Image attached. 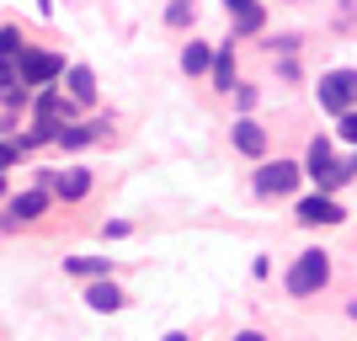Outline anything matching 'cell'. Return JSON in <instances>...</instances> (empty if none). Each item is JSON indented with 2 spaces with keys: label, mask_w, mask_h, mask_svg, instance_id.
Instances as JSON below:
<instances>
[{
  "label": "cell",
  "mask_w": 357,
  "mask_h": 341,
  "mask_svg": "<svg viewBox=\"0 0 357 341\" xmlns=\"http://www.w3.org/2000/svg\"><path fill=\"white\" fill-rule=\"evenodd\" d=\"M64 272H70V278H107L112 262H107V256H64Z\"/></svg>",
  "instance_id": "9a60e30c"
},
{
  "label": "cell",
  "mask_w": 357,
  "mask_h": 341,
  "mask_svg": "<svg viewBox=\"0 0 357 341\" xmlns=\"http://www.w3.org/2000/svg\"><path fill=\"white\" fill-rule=\"evenodd\" d=\"M0 197H6V171H0Z\"/></svg>",
  "instance_id": "d4e9b609"
},
{
  "label": "cell",
  "mask_w": 357,
  "mask_h": 341,
  "mask_svg": "<svg viewBox=\"0 0 357 341\" xmlns=\"http://www.w3.org/2000/svg\"><path fill=\"white\" fill-rule=\"evenodd\" d=\"M326 282H331V256H326V251H304L294 267H288L283 288H288L294 298H310V294H320Z\"/></svg>",
  "instance_id": "6da1fadb"
},
{
  "label": "cell",
  "mask_w": 357,
  "mask_h": 341,
  "mask_svg": "<svg viewBox=\"0 0 357 341\" xmlns=\"http://www.w3.org/2000/svg\"><path fill=\"white\" fill-rule=\"evenodd\" d=\"M16 75H22L32 91H38V86H54V80L64 75V59H59V54H43V48H27V54L16 59Z\"/></svg>",
  "instance_id": "5b68a950"
},
{
  "label": "cell",
  "mask_w": 357,
  "mask_h": 341,
  "mask_svg": "<svg viewBox=\"0 0 357 341\" xmlns=\"http://www.w3.org/2000/svg\"><path fill=\"white\" fill-rule=\"evenodd\" d=\"M165 27L171 32L197 27V0H171V6H165Z\"/></svg>",
  "instance_id": "2e32d148"
},
{
  "label": "cell",
  "mask_w": 357,
  "mask_h": 341,
  "mask_svg": "<svg viewBox=\"0 0 357 341\" xmlns=\"http://www.w3.org/2000/svg\"><path fill=\"white\" fill-rule=\"evenodd\" d=\"M229 139H235V155H245V160H261V155H267V128H261L251 112L229 128Z\"/></svg>",
  "instance_id": "52a82bcc"
},
{
  "label": "cell",
  "mask_w": 357,
  "mask_h": 341,
  "mask_svg": "<svg viewBox=\"0 0 357 341\" xmlns=\"http://www.w3.org/2000/svg\"><path fill=\"white\" fill-rule=\"evenodd\" d=\"M283 6H298V0H283Z\"/></svg>",
  "instance_id": "83f0119b"
},
{
  "label": "cell",
  "mask_w": 357,
  "mask_h": 341,
  "mask_svg": "<svg viewBox=\"0 0 357 341\" xmlns=\"http://www.w3.org/2000/svg\"><path fill=\"white\" fill-rule=\"evenodd\" d=\"M235 341H267V336H261V331H240Z\"/></svg>",
  "instance_id": "7402d4cb"
},
{
  "label": "cell",
  "mask_w": 357,
  "mask_h": 341,
  "mask_svg": "<svg viewBox=\"0 0 357 341\" xmlns=\"http://www.w3.org/2000/svg\"><path fill=\"white\" fill-rule=\"evenodd\" d=\"M6 128H11V118H0V134H6Z\"/></svg>",
  "instance_id": "484cf974"
},
{
  "label": "cell",
  "mask_w": 357,
  "mask_h": 341,
  "mask_svg": "<svg viewBox=\"0 0 357 341\" xmlns=\"http://www.w3.org/2000/svg\"><path fill=\"white\" fill-rule=\"evenodd\" d=\"M347 315H352V320H357V304H347Z\"/></svg>",
  "instance_id": "4316f807"
},
{
  "label": "cell",
  "mask_w": 357,
  "mask_h": 341,
  "mask_svg": "<svg viewBox=\"0 0 357 341\" xmlns=\"http://www.w3.org/2000/svg\"><path fill=\"white\" fill-rule=\"evenodd\" d=\"M64 80H70V96H75L80 107L96 102V75H91V64H70V70H64Z\"/></svg>",
  "instance_id": "7c38bea8"
},
{
  "label": "cell",
  "mask_w": 357,
  "mask_h": 341,
  "mask_svg": "<svg viewBox=\"0 0 357 341\" xmlns=\"http://www.w3.org/2000/svg\"><path fill=\"white\" fill-rule=\"evenodd\" d=\"M314 96H320V107L326 112H352L357 107V70H331V75H320V86H314Z\"/></svg>",
  "instance_id": "7a4b0ae2"
},
{
  "label": "cell",
  "mask_w": 357,
  "mask_h": 341,
  "mask_svg": "<svg viewBox=\"0 0 357 341\" xmlns=\"http://www.w3.org/2000/svg\"><path fill=\"white\" fill-rule=\"evenodd\" d=\"M336 134H342L347 144H357V107H352V112H342V128H336Z\"/></svg>",
  "instance_id": "d6986e66"
},
{
  "label": "cell",
  "mask_w": 357,
  "mask_h": 341,
  "mask_svg": "<svg viewBox=\"0 0 357 341\" xmlns=\"http://www.w3.org/2000/svg\"><path fill=\"white\" fill-rule=\"evenodd\" d=\"M160 341H192V336H187V331H171V336H160Z\"/></svg>",
  "instance_id": "603a6c76"
},
{
  "label": "cell",
  "mask_w": 357,
  "mask_h": 341,
  "mask_svg": "<svg viewBox=\"0 0 357 341\" xmlns=\"http://www.w3.org/2000/svg\"><path fill=\"white\" fill-rule=\"evenodd\" d=\"M11 160H22V144H16V139H0V171H6Z\"/></svg>",
  "instance_id": "ffe728a7"
},
{
  "label": "cell",
  "mask_w": 357,
  "mask_h": 341,
  "mask_svg": "<svg viewBox=\"0 0 357 341\" xmlns=\"http://www.w3.org/2000/svg\"><path fill=\"white\" fill-rule=\"evenodd\" d=\"M38 11H43V16H54V0H38Z\"/></svg>",
  "instance_id": "cb8c5ba5"
},
{
  "label": "cell",
  "mask_w": 357,
  "mask_h": 341,
  "mask_svg": "<svg viewBox=\"0 0 357 341\" xmlns=\"http://www.w3.org/2000/svg\"><path fill=\"white\" fill-rule=\"evenodd\" d=\"M224 6H229V16H235V11H245V6H256V0H224Z\"/></svg>",
  "instance_id": "44dd1931"
},
{
  "label": "cell",
  "mask_w": 357,
  "mask_h": 341,
  "mask_svg": "<svg viewBox=\"0 0 357 341\" xmlns=\"http://www.w3.org/2000/svg\"><path fill=\"white\" fill-rule=\"evenodd\" d=\"M86 192H91V171H80V165H70V171L54 176V197L59 203H80Z\"/></svg>",
  "instance_id": "8fae6325"
},
{
  "label": "cell",
  "mask_w": 357,
  "mask_h": 341,
  "mask_svg": "<svg viewBox=\"0 0 357 341\" xmlns=\"http://www.w3.org/2000/svg\"><path fill=\"white\" fill-rule=\"evenodd\" d=\"M298 176H304V165H298V160H261L251 187H256L261 197H288V192L298 187Z\"/></svg>",
  "instance_id": "3957f363"
},
{
  "label": "cell",
  "mask_w": 357,
  "mask_h": 341,
  "mask_svg": "<svg viewBox=\"0 0 357 341\" xmlns=\"http://www.w3.org/2000/svg\"><path fill=\"white\" fill-rule=\"evenodd\" d=\"M43 213H48V187H32V192H16L11 203H6V219H0V229H6V235H16L22 224L43 219Z\"/></svg>",
  "instance_id": "277c9868"
},
{
  "label": "cell",
  "mask_w": 357,
  "mask_h": 341,
  "mask_svg": "<svg viewBox=\"0 0 357 341\" xmlns=\"http://www.w3.org/2000/svg\"><path fill=\"white\" fill-rule=\"evenodd\" d=\"M86 304L91 310H102V315H112V310H123L128 298H123V288L112 278H91V288H86Z\"/></svg>",
  "instance_id": "9c48e42d"
},
{
  "label": "cell",
  "mask_w": 357,
  "mask_h": 341,
  "mask_svg": "<svg viewBox=\"0 0 357 341\" xmlns=\"http://www.w3.org/2000/svg\"><path fill=\"white\" fill-rule=\"evenodd\" d=\"M208 86H213V91H235V38L213 48V70H208Z\"/></svg>",
  "instance_id": "30bf717a"
},
{
  "label": "cell",
  "mask_w": 357,
  "mask_h": 341,
  "mask_svg": "<svg viewBox=\"0 0 357 341\" xmlns=\"http://www.w3.org/2000/svg\"><path fill=\"white\" fill-rule=\"evenodd\" d=\"M181 70H187V75H208L213 70V43H197V38H192V43L181 48Z\"/></svg>",
  "instance_id": "5bb4252c"
},
{
  "label": "cell",
  "mask_w": 357,
  "mask_h": 341,
  "mask_svg": "<svg viewBox=\"0 0 357 341\" xmlns=\"http://www.w3.org/2000/svg\"><path fill=\"white\" fill-rule=\"evenodd\" d=\"M96 139H107V118H96V123H59V139H54V144L59 149H86V144H96Z\"/></svg>",
  "instance_id": "ba28073f"
},
{
  "label": "cell",
  "mask_w": 357,
  "mask_h": 341,
  "mask_svg": "<svg viewBox=\"0 0 357 341\" xmlns=\"http://www.w3.org/2000/svg\"><path fill=\"white\" fill-rule=\"evenodd\" d=\"M22 54H27V43H22V32L16 27H0V59H22Z\"/></svg>",
  "instance_id": "e0dca14e"
},
{
  "label": "cell",
  "mask_w": 357,
  "mask_h": 341,
  "mask_svg": "<svg viewBox=\"0 0 357 341\" xmlns=\"http://www.w3.org/2000/svg\"><path fill=\"white\" fill-rule=\"evenodd\" d=\"M294 219H298V224H310V229H314V224H342V219H347V208L336 203L331 192H314V197H304V203H298Z\"/></svg>",
  "instance_id": "8992f818"
},
{
  "label": "cell",
  "mask_w": 357,
  "mask_h": 341,
  "mask_svg": "<svg viewBox=\"0 0 357 341\" xmlns=\"http://www.w3.org/2000/svg\"><path fill=\"white\" fill-rule=\"evenodd\" d=\"M229 22H235V27H229V38H235V43H240V38H256V32L267 27V11H261V0H256V6H245V11H235V16H229Z\"/></svg>",
  "instance_id": "4fadbf2b"
},
{
  "label": "cell",
  "mask_w": 357,
  "mask_h": 341,
  "mask_svg": "<svg viewBox=\"0 0 357 341\" xmlns=\"http://www.w3.org/2000/svg\"><path fill=\"white\" fill-rule=\"evenodd\" d=\"M256 96H261L256 86H240V80H235V107H240V112H251V107H256Z\"/></svg>",
  "instance_id": "ac0fdd59"
}]
</instances>
